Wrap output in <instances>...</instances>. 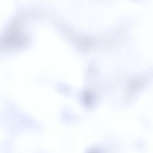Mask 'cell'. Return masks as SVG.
<instances>
[{
	"label": "cell",
	"mask_w": 153,
	"mask_h": 153,
	"mask_svg": "<svg viewBox=\"0 0 153 153\" xmlns=\"http://www.w3.org/2000/svg\"><path fill=\"white\" fill-rule=\"evenodd\" d=\"M81 96V101L85 106L90 108L94 105L95 100V97L91 92L86 91Z\"/></svg>",
	"instance_id": "1"
},
{
	"label": "cell",
	"mask_w": 153,
	"mask_h": 153,
	"mask_svg": "<svg viewBox=\"0 0 153 153\" xmlns=\"http://www.w3.org/2000/svg\"><path fill=\"white\" fill-rule=\"evenodd\" d=\"M141 85V82L138 79L132 81L129 85L130 91L132 92L136 91L139 89Z\"/></svg>",
	"instance_id": "2"
}]
</instances>
